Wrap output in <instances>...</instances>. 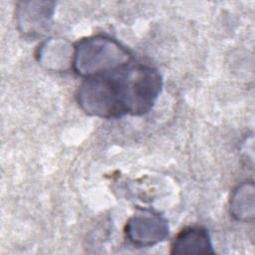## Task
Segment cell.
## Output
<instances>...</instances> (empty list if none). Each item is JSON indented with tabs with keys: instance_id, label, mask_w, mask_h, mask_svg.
I'll return each instance as SVG.
<instances>
[{
	"instance_id": "cell-1",
	"label": "cell",
	"mask_w": 255,
	"mask_h": 255,
	"mask_svg": "<svg viewBox=\"0 0 255 255\" xmlns=\"http://www.w3.org/2000/svg\"><path fill=\"white\" fill-rule=\"evenodd\" d=\"M131 61L130 52L116 40L93 36L76 44L72 66L78 75L91 78L115 72Z\"/></svg>"
},
{
	"instance_id": "cell-2",
	"label": "cell",
	"mask_w": 255,
	"mask_h": 255,
	"mask_svg": "<svg viewBox=\"0 0 255 255\" xmlns=\"http://www.w3.org/2000/svg\"><path fill=\"white\" fill-rule=\"evenodd\" d=\"M119 70L87 78L81 84L77 92V101L86 114L104 119H117L127 115Z\"/></svg>"
},
{
	"instance_id": "cell-3",
	"label": "cell",
	"mask_w": 255,
	"mask_h": 255,
	"mask_svg": "<svg viewBox=\"0 0 255 255\" xmlns=\"http://www.w3.org/2000/svg\"><path fill=\"white\" fill-rule=\"evenodd\" d=\"M168 233L167 221L149 210L135 213L126 225L127 237L137 246H152L160 243L168 237Z\"/></svg>"
},
{
	"instance_id": "cell-4",
	"label": "cell",
	"mask_w": 255,
	"mask_h": 255,
	"mask_svg": "<svg viewBox=\"0 0 255 255\" xmlns=\"http://www.w3.org/2000/svg\"><path fill=\"white\" fill-rule=\"evenodd\" d=\"M53 14L52 2H23L16 13L19 30L26 36H41L49 29Z\"/></svg>"
},
{
	"instance_id": "cell-5",
	"label": "cell",
	"mask_w": 255,
	"mask_h": 255,
	"mask_svg": "<svg viewBox=\"0 0 255 255\" xmlns=\"http://www.w3.org/2000/svg\"><path fill=\"white\" fill-rule=\"evenodd\" d=\"M171 254H213L210 236L203 227L192 226L181 230L171 244Z\"/></svg>"
},
{
	"instance_id": "cell-6",
	"label": "cell",
	"mask_w": 255,
	"mask_h": 255,
	"mask_svg": "<svg viewBox=\"0 0 255 255\" xmlns=\"http://www.w3.org/2000/svg\"><path fill=\"white\" fill-rule=\"evenodd\" d=\"M39 62L49 69L60 71L65 70L70 63H73L74 48L62 39H51L39 49Z\"/></svg>"
},
{
	"instance_id": "cell-7",
	"label": "cell",
	"mask_w": 255,
	"mask_h": 255,
	"mask_svg": "<svg viewBox=\"0 0 255 255\" xmlns=\"http://www.w3.org/2000/svg\"><path fill=\"white\" fill-rule=\"evenodd\" d=\"M254 184L252 181L244 182L233 191L229 209L231 215L237 220L248 221L254 218Z\"/></svg>"
}]
</instances>
